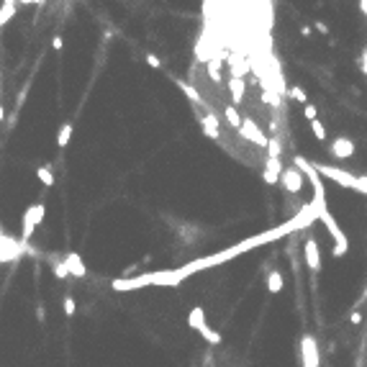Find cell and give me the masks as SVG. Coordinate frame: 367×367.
Instances as JSON below:
<instances>
[{
	"instance_id": "1",
	"label": "cell",
	"mask_w": 367,
	"mask_h": 367,
	"mask_svg": "<svg viewBox=\"0 0 367 367\" xmlns=\"http://www.w3.org/2000/svg\"><path fill=\"white\" fill-rule=\"evenodd\" d=\"M180 283H182L180 270H162V272L136 275V278H116L111 288L118 290V293H126V290H139L147 285H180Z\"/></svg>"
},
{
	"instance_id": "2",
	"label": "cell",
	"mask_w": 367,
	"mask_h": 367,
	"mask_svg": "<svg viewBox=\"0 0 367 367\" xmlns=\"http://www.w3.org/2000/svg\"><path fill=\"white\" fill-rule=\"evenodd\" d=\"M318 219L324 221V226L329 228V234H331V239H334V254H336V257L347 254V249H349V241H347L344 231L339 228V223H336V221L331 219V213H329V211H321V213H318Z\"/></svg>"
},
{
	"instance_id": "3",
	"label": "cell",
	"mask_w": 367,
	"mask_h": 367,
	"mask_svg": "<svg viewBox=\"0 0 367 367\" xmlns=\"http://www.w3.org/2000/svg\"><path fill=\"white\" fill-rule=\"evenodd\" d=\"M313 167H316V172H318V175H324V177L334 180L336 185H344V188L357 190V175L344 172V170H339V167H331V164H313Z\"/></svg>"
},
{
	"instance_id": "4",
	"label": "cell",
	"mask_w": 367,
	"mask_h": 367,
	"mask_svg": "<svg viewBox=\"0 0 367 367\" xmlns=\"http://www.w3.org/2000/svg\"><path fill=\"white\" fill-rule=\"evenodd\" d=\"M44 213H47V208H44V203L39 206H31L26 213H23V228H21V244H26L28 239H31L34 228L44 221Z\"/></svg>"
},
{
	"instance_id": "5",
	"label": "cell",
	"mask_w": 367,
	"mask_h": 367,
	"mask_svg": "<svg viewBox=\"0 0 367 367\" xmlns=\"http://www.w3.org/2000/svg\"><path fill=\"white\" fill-rule=\"evenodd\" d=\"M280 180H283V188L288 190V193H300L303 190V172L298 170V167L293 164V167H285L283 170V175H280Z\"/></svg>"
},
{
	"instance_id": "6",
	"label": "cell",
	"mask_w": 367,
	"mask_h": 367,
	"mask_svg": "<svg viewBox=\"0 0 367 367\" xmlns=\"http://www.w3.org/2000/svg\"><path fill=\"white\" fill-rule=\"evenodd\" d=\"M300 357H303V367H318V344L313 336H303L300 339Z\"/></svg>"
},
{
	"instance_id": "7",
	"label": "cell",
	"mask_w": 367,
	"mask_h": 367,
	"mask_svg": "<svg viewBox=\"0 0 367 367\" xmlns=\"http://www.w3.org/2000/svg\"><path fill=\"white\" fill-rule=\"evenodd\" d=\"M239 134L244 136V139H249L252 144H257V147H267V144H270V139H267V136L254 126V121H249V118H244V121H241Z\"/></svg>"
},
{
	"instance_id": "8",
	"label": "cell",
	"mask_w": 367,
	"mask_h": 367,
	"mask_svg": "<svg viewBox=\"0 0 367 367\" xmlns=\"http://www.w3.org/2000/svg\"><path fill=\"white\" fill-rule=\"evenodd\" d=\"M303 257H305V265H308L311 272H318L321 270V254H318V244L316 239H305V247H303Z\"/></svg>"
},
{
	"instance_id": "9",
	"label": "cell",
	"mask_w": 367,
	"mask_h": 367,
	"mask_svg": "<svg viewBox=\"0 0 367 367\" xmlns=\"http://www.w3.org/2000/svg\"><path fill=\"white\" fill-rule=\"evenodd\" d=\"M331 154L336 159H349L352 154H355V142L347 139V136H339V139L331 142Z\"/></svg>"
},
{
	"instance_id": "10",
	"label": "cell",
	"mask_w": 367,
	"mask_h": 367,
	"mask_svg": "<svg viewBox=\"0 0 367 367\" xmlns=\"http://www.w3.org/2000/svg\"><path fill=\"white\" fill-rule=\"evenodd\" d=\"M65 267H67V272L72 275V278H85V275H87L85 262H82L80 254H67L65 257Z\"/></svg>"
},
{
	"instance_id": "11",
	"label": "cell",
	"mask_w": 367,
	"mask_h": 367,
	"mask_svg": "<svg viewBox=\"0 0 367 367\" xmlns=\"http://www.w3.org/2000/svg\"><path fill=\"white\" fill-rule=\"evenodd\" d=\"M265 182H270V185H275V182L280 180V175H283V164H280V159H267V164H265Z\"/></svg>"
},
{
	"instance_id": "12",
	"label": "cell",
	"mask_w": 367,
	"mask_h": 367,
	"mask_svg": "<svg viewBox=\"0 0 367 367\" xmlns=\"http://www.w3.org/2000/svg\"><path fill=\"white\" fill-rule=\"evenodd\" d=\"M188 326L195 329V331H201L203 326H208V324H206V311L201 308V305H195V308L188 313Z\"/></svg>"
},
{
	"instance_id": "13",
	"label": "cell",
	"mask_w": 367,
	"mask_h": 367,
	"mask_svg": "<svg viewBox=\"0 0 367 367\" xmlns=\"http://www.w3.org/2000/svg\"><path fill=\"white\" fill-rule=\"evenodd\" d=\"M177 87H180V90H182V93H185V95H188V98H190L193 103H201V105H206V100H203V95H201V93H198V90H195V87H190V85H188L185 80H177Z\"/></svg>"
},
{
	"instance_id": "14",
	"label": "cell",
	"mask_w": 367,
	"mask_h": 367,
	"mask_svg": "<svg viewBox=\"0 0 367 367\" xmlns=\"http://www.w3.org/2000/svg\"><path fill=\"white\" fill-rule=\"evenodd\" d=\"M13 13H16V3H13V0H5L3 8H0V26L8 23L13 18Z\"/></svg>"
},
{
	"instance_id": "15",
	"label": "cell",
	"mask_w": 367,
	"mask_h": 367,
	"mask_svg": "<svg viewBox=\"0 0 367 367\" xmlns=\"http://www.w3.org/2000/svg\"><path fill=\"white\" fill-rule=\"evenodd\" d=\"M267 290H270V293H280V290H283V275H280V272H270V278H267Z\"/></svg>"
},
{
	"instance_id": "16",
	"label": "cell",
	"mask_w": 367,
	"mask_h": 367,
	"mask_svg": "<svg viewBox=\"0 0 367 367\" xmlns=\"http://www.w3.org/2000/svg\"><path fill=\"white\" fill-rule=\"evenodd\" d=\"M70 136H72V126L65 124L62 129H59V134H57V147H67L70 144Z\"/></svg>"
},
{
	"instance_id": "17",
	"label": "cell",
	"mask_w": 367,
	"mask_h": 367,
	"mask_svg": "<svg viewBox=\"0 0 367 367\" xmlns=\"http://www.w3.org/2000/svg\"><path fill=\"white\" fill-rule=\"evenodd\" d=\"M223 113H226V121H228V124H231V126L239 131V129H241V118H239V113H236L234 105H228V108H226Z\"/></svg>"
},
{
	"instance_id": "18",
	"label": "cell",
	"mask_w": 367,
	"mask_h": 367,
	"mask_svg": "<svg viewBox=\"0 0 367 367\" xmlns=\"http://www.w3.org/2000/svg\"><path fill=\"white\" fill-rule=\"evenodd\" d=\"M201 336H203L208 344H219V342H221V334H219V331H213L211 326H203V329H201Z\"/></svg>"
},
{
	"instance_id": "19",
	"label": "cell",
	"mask_w": 367,
	"mask_h": 367,
	"mask_svg": "<svg viewBox=\"0 0 367 367\" xmlns=\"http://www.w3.org/2000/svg\"><path fill=\"white\" fill-rule=\"evenodd\" d=\"M228 87H231V93H234V100H236V103H241V98H244V82H241V80H236V77H231Z\"/></svg>"
},
{
	"instance_id": "20",
	"label": "cell",
	"mask_w": 367,
	"mask_h": 367,
	"mask_svg": "<svg viewBox=\"0 0 367 367\" xmlns=\"http://www.w3.org/2000/svg\"><path fill=\"white\" fill-rule=\"evenodd\" d=\"M311 131H313V136H316L318 142H324V139H326V126L321 124L318 118H316V121H311Z\"/></svg>"
},
{
	"instance_id": "21",
	"label": "cell",
	"mask_w": 367,
	"mask_h": 367,
	"mask_svg": "<svg viewBox=\"0 0 367 367\" xmlns=\"http://www.w3.org/2000/svg\"><path fill=\"white\" fill-rule=\"evenodd\" d=\"M36 175H39V180H41L47 188H52V185H54V175L47 170V167H39V170H36Z\"/></svg>"
},
{
	"instance_id": "22",
	"label": "cell",
	"mask_w": 367,
	"mask_h": 367,
	"mask_svg": "<svg viewBox=\"0 0 367 367\" xmlns=\"http://www.w3.org/2000/svg\"><path fill=\"white\" fill-rule=\"evenodd\" d=\"M267 149H270V159H280V142L278 139H270Z\"/></svg>"
},
{
	"instance_id": "23",
	"label": "cell",
	"mask_w": 367,
	"mask_h": 367,
	"mask_svg": "<svg viewBox=\"0 0 367 367\" xmlns=\"http://www.w3.org/2000/svg\"><path fill=\"white\" fill-rule=\"evenodd\" d=\"M208 72H211V80H213V82H221V74H219V62H211Z\"/></svg>"
},
{
	"instance_id": "24",
	"label": "cell",
	"mask_w": 367,
	"mask_h": 367,
	"mask_svg": "<svg viewBox=\"0 0 367 367\" xmlns=\"http://www.w3.org/2000/svg\"><path fill=\"white\" fill-rule=\"evenodd\" d=\"M290 95H293V98H295L298 103H305V100H308V95H305L300 87H293V90H290Z\"/></svg>"
},
{
	"instance_id": "25",
	"label": "cell",
	"mask_w": 367,
	"mask_h": 367,
	"mask_svg": "<svg viewBox=\"0 0 367 367\" xmlns=\"http://www.w3.org/2000/svg\"><path fill=\"white\" fill-rule=\"evenodd\" d=\"M316 113H318L316 105H305V111H303V116L308 118V121H316Z\"/></svg>"
},
{
	"instance_id": "26",
	"label": "cell",
	"mask_w": 367,
	"mask_h": 367,
	"mask_svg": "<svg viewBox=\"0 0 367 367\" xmlns=\"http://www.w3.org/2000/svg\"><path fill=\"white\" fill-rule=\"evenodd\" d=\"M65 313H67V316L74 313V300H72V298H65Z\"/></svg>"
},
{
	"instance_id": "27",
	"label": "cell",
	"mask_w": 367,
	"mask_h": 367,
	"mask_svg": "<svg viewBox=\"0 0 367 367\" xmlns=\"http://www.w3.org/2000/svg\"><path fill=\"white\" fill-rule=\"evenodd\" d=\"M54 272H57V275H59V278H62V280H65L67 275H70V272H67V267H65V262H62V265H54Z\"/></svg>"
},
{
	"instance_id": "28",
	"label": "cell",
	"mask_w": 367,
	"mask_h": 367,
	"mask_svg": "<svg viewBox=\"0 0 367 367\" xmlns=\"http://www.w3.org/2000/svg\"><path fill=\"white\" fill-rule=\"evenodd\" d=\"M147 62H149L151 67H159V59H157V57H151V54L147 57Z\"/></svg>"
},
{
	"instance_id": "29",
	"label": "cell",
	"mask_w": 367,
	"mask_h": 367,
	"mask_svg": "<svg viewBox=\"0 0 367 367\" xmlns=\"http://www.w3.org/2000/svg\"><path fill=\"white\" fill-rule=\"evenodd\" d=\"M52 47H54V49H62V39H59V36H54V41H52Z\"/></svg>"
},
{
	"instance_id": "30",
	"label": "cell",
	"mask_w": 367,
	"mask_h": 367,
	"mask_svg": "<svg viewBox=\"0 0 367 367\" xmlns=\"http://www.w3.org/2000/svg\"><path fill=\"white\" fill-rule=\"evenodd\" d=\"M362 70H365V74H367V49H365V57H362Z\"/></svg>"
},
{
	"instance_id": "31",
	"label": "cell",
	"mask_w": 367,
	"mask_h": 367,
	"mask_svg": "<svg viewBox=\"0 0 367 367\" xmlns=\"http://www.w3.org/2000/svg\"><path fill=\"white\" fill-rule=\"evenodd\" d=\"M360 8H362V13L367 16V0H362V3H360Z\"/></svg>"
},
{
	"instance_id": "32",
	"label": "cell",
	"mask_w": 367,
	"mask_h": 367,
	"mask_svg": "<svg viewBox=\"0 0 367 367\" xmlns=\"http://www.w3.org/2000/svg\"><path fill=\"white\" fill-rule=\"evenodd\" d=\"M3 116H5V113H3V105H0V121H3Z\"/></svg>"
},
{
	"instance_id": "33",
	"label": "cell",
	"mask_w": 367,
	"mask_h": 367,
	"mask_svg": "<svg viewBox=\"0 0 367 367\" xmlns=\"http://www.w3.org/2000/svg\"><path fill=\"white\" fill-rule=\"evenodd\" d=\"M365 295H367V285H365V293H362V298H365Z\"/></svg>"
}]
</instances>
